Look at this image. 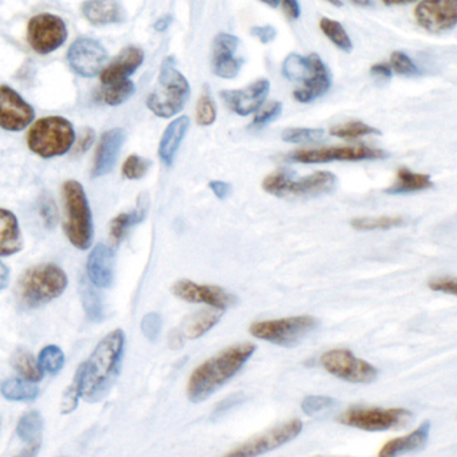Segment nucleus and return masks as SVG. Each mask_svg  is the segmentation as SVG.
<instances>
[{
	"label": "nucleus",
	"instance_id": "obj_55",
	"mask_svg": "<svg viewBox=\"0 0 457 457\" xmlns=\"http://www.w3.org/2000/svg\"><path fill=\"white\" fill-rule=\"evenodd\" d=\"M371 74L377 75V77L385 78V80H391L393 75V70L389 65L377 64L374 65L370 69Z\"/></svg>",
	"mask_w": 457,
	"mask_h": 457
},
{
	"label": "nucleus",
	"instance_id": "obj_14",
	"mask_svg": "<svg viewBox=\"0 0 457 457\" xmlns=\"http://www.w3.org/2000/svg\"><path fill=\"white\" fill-rule=\"evenodd\" d=\"M303 423L300 419L280 424L279 427L267 430L263 435L256 436L247 443L241 444L233 451L228 452V457H253L267 453L272 449L279 448L294 440L302 432Z\"/></svg>",
	"mask_w": 457,
	"mask_h": 457
},
{
	"label": "nucleus",
	"instance_id": "obj_20",
	"mask_svg": "<svg viewBox=\"0 0 457 457\" xmlns=\"http://www.w3.org/2000/svg\"><path fill=\"white\" fill-rule=\"evenodd\" d=\"M239 46L238 36L222 33L214 42V72L225 80H233L240 72V61L233 57Z\"/></svg>",
	"mask_w": 457,
	"mask_h": 457
},
{
	"label": "nucleus",
	"instance_id": "obj_21",
	"mask_svg": "<svg viewBox=\"0 0 457 457\" xmlns=\"http://www.w3.org/2000/svg\"><path fill=\"white\" fill-rule=\"evenodd\" d=\"M125 140H126V133L124 129H111L103 133L95 153V168H93L95 178H100L113 170Z\"/></svg>",
	"mask_w": 457,
	"mask_h": 457
},
{
	"label": "nucleus",
	"instance_id": "obj_58",
	"mask_svg": "<svg viewBox=\"0 0 457 457\" xmlns=\"http://www.w3.org/2000/svg\"><path fill=\"white\" fill-rule=\"evenodd\" d=\"M386 6H400V4H409L415 2V0H383Z\"/></svg>",
	"mask_w": 457,
	"mask_h": 457
},
{
	"label": "nucleus",
	"instance_id": "obj_4",
	"mask_svg": "<svg viewBox=\"0 0 457 457\" xmlns=\"http://www.w3.org/2000/svg\"><path fill=\"white\" fill-rule=\"evenodd\" d=\"M189 95L188 80L176 69L175 58L168 57L161 65L157 85L148 97V108L161 118H171L183 110Z\"/></svg>",
	"mask_w": 457,
	"mask_h": 457
},
{
	"label": "nucleus",
	"instance_id": "obj_28",
	"mask_svg": "<svg viewBox=\"0 0 457 457\" xmlns=\"http://www.w3.org/2000/svg\"><path fill=\"white\" fill-rule=\"evenodd\" d=\"M222 316L223 311L214 308L212 310L209 308V310L197 311L184 322L180 336L188 339H200L219 324Z\"/></svg>",
	"mask_w": 457,
	"mask_h": 457
},
{
	"label": "nucleus",
	"instance_id": "obj_25",
	"mask_svg": "<svg viewBox=\"0 0 457 457\" xmlns=\"http://www.w3.org/2000/svg\"><path fill=\"white\" fill-rule=\"evenodd\" d=\"M189 118L187 116L179 117L173 119L165 132H164L163 139H161L160 147H158V155H160L161 161L165 165H172L175 161L176 155H178L179 148L188 132Z\"/></svg>",
	"mask_w": 457,
	"mask_h": 457
},
{
	"label": "nucleus",
	"instance_id": "obj_36",
	"mask_svg": "<svg viewBox=\"0 0 457 457\" xmlns=\"http://www.w3.org/2000/svg\"><path fill=\"white\" fill-rule=\"evenodd\" d=\"M330 134L339 137V139L355 140L363 136H370V134L380 136L381 132L373 128L370 125L363 124V122L352 121L334 126V128L330 129Z\"/></svg>",
	"mask_w": 457,
	"mask_h": 457
},
{
	"label": "nucleus",
	"instance_id": "obj_3",
	"mask_svg": "<svg viewBox=\"0 0 457 457\" xmlns=\"http://www.w3.org/2000/svg\"><path fill=\"white\" fill-rule=\"evenodd\" d=\"M282 72L291 82L302 83L303 87L294 92L295 100L302 103H313L331 88V74L316 54H290L283 62Z\"/></svg>",
	"mask_w": 457,
	"mask_h": 457
},
{
	"label": "nucleus",
	"instance_id": "obj_53",
	"mask_svg": "<svg viewBox=\"0 0 457 457\" xmlns=\"http://www.w3.org/2000/svg\"><path fill=\"white\" fill-rule=\"evenodd\" d=\"M95 134L93 129H87V131H83V133L80 134V141L77 144V152L78 153H85L88 149H90L93 142H95Z\"/></svg>",
	"mask_w": 457,
	"mask_h": 457
},
{
	"label": "nucleus",
	"instance_id": "obj_61",
	"mask_svg": "<svg viewBox=\"0 0 457 457\" xmlns=\"http://www.w3.org/2000/svg\"><path fill=\"white\" fill-rule=\"evenodd\" d=\"M324 2H329L330 4H332V6H336V7L344 6V4H342L341 0H324Z\"/></svg>",
	"mask_w": 457,
	"mask_h": 457
},
{
	"label": "nucleus",
	"instance_id": "obj_44",
	"mask_svg": "<svg viewBox=\"0 0 457 457\" xmlns=\"http://www.w3.org/2000/svg\"><path fill=\"white\" fill-rule=\"evenodd\" d=\"M391 64L397 74L405 75V77H415V75L422 74L415 62L402 51L392 53Z\"/></svg>",
	"mask_w": 457,
	"mask_h": 457
},
{
	"label": "nucleus",
	"instance_id": "obj_59",
	"mask_svg": "<svg viewBox=\"0 0 457 457\" xmlns=\"http://www.w3.org/2000/svg\"><path fill=\"white\" fill-rule=\"evenodd\" d=\"M353 4L361 7H368L371 4V0H353Z\"/></svg>",
	"mask_w": 457,
	"mask_h": 457
},
{
	"label": "nucleus",
	"instance_id": "obj_10",
	"mask_svg": "<svg viewBox=\"0 0 457 457\" xmlns=\"http://www.w3.org/2000/svg\"><path fill=\"white\" fill-rule=\"evenodd\" d=\"M413 413L404 407H352L342 413L339 423L366 432H383L407 424Z\"/></svg>",
	"mask_w": 457,
	"mask_h": 457
},
{
	"label": "nucleus",
	"instance_id": "obj_37",
	"mask_svg": "<svg viewBox=\"0 0 457 457\" xmlns=\"http://www.w3.org/2000/svg\"><path fill=\"white\" fill-rule=\"evenodd\" d=\"M145 212H147V209L144 207H140L134 209V211L129 212V214H122L117 217L111 222L110 227L111 238L114 239V241L121 240L128 232L129 228L134 227L140 222H142V219L145 217Z\"/></svg>",
	"mask_w": 457,
	"mask_h": 457
},
{
	"label": "nucleus",
	"instance_id": "obj_29",
	"mask_svg": "<svg viewBox=\"0 0 457 457\" xmlns=\"http://www.w3.org/2000/svg\"><path fill=\"white\" fill-rule=\"evenodd\" d=\"M433 181L430 175L415 173L407 168H401L397 172L396 183L385 189L389 194H412V192L425 191L432 188Z\"/></svg>",
	"mask_w": 457,
	"mask_h": 457
},
{
	"label": "nucleus",
	"instance_id": "obj_60",
	"mask_svg": "<svg viewBox=\"0 0 457 457\" xmlns=\"http://www.w3.org/2000/svg\"><path fill=\"white\" fill-rule=\"evenodd\" d=\"M264 4H269L270 7H278L279 0H261Z\"/></svg>",
	"mask_w": 457,
	"mask_h": 457
},
{
	"label": "nucleus",
	"instance_id": "obj_22",
	"mask_svg": "<svg viewBox=\"0 0 457 457\" xmlns=\"http://www.w3.org/2000/svg\"><path fill=\"white\" fill-rule=\"evenodd\" d=\"M144 62V51L136 46H131L122 50V53L103 70L101 80L103 85L121 82L128 80Z\"/></svg>",
	"mask_w": 457,
	"mask_h": 457
},
{
	"label": "nucleus",
	"instance_id": "obj_50",
	"mask_svg": "<svg viewBox=\"0 0 457 457\" xmlns=\"http://www.w3.org/2000/svg\"><path fill=\"white\" fill-rule=\"evenodd\" d=\"M251 35L258 38L263 45H269L277 38V30L270 25L255 26V27L251 28Z\"/></svg>",
	"mask_w": 457,
	"mask_h": 457
},
{
	"label": "nucleus",
	"instance_id": "obj_23",
	"mask_svg": "<svg viewBox=\"0 0 457 457\" xmlns=\"http://www.w3.org/2000/svg\"><path fill=\"white\" fill-rule=\"evenodd\" d=\"M114 267H116V259L110 247L103 243L98 244L88 261V272L93 285L101 288L111 286L114 279Z\"/></svg>",
	"mask_w": 457,
	"mask_h": 457
},
{
	"label": "nucleus",
	"instance_id": "obj_57",
	"mask_svg": "<svg viewBox=\"0 0 457 457\" xmlns=\"http://www.w3.org/2000/svg\"><path fill=\"white\" fill-rule=\"evenodd\" d=\"M172 23V17L171 15H165V17L160 18L157 22L155 23L156 31H165L166 28L170 27Z\"/></svg>",
	"mask_w": 457,
	"mask_h": 457
},
{
	"label": "nucleus",
	"instance_id": "obj_9",
	"mask_svg": "<svg viewBox=\"0 0 457 457\" xmlns=\"http://www.w3.org/2000/svg\"><path fill=\"white\" fill-rule=\"evenodd\" d=\"M316 316H297L259 321L249 326L251 336L282 347H294L316 329Z\"/></svg>",
	"mask_w": 457,
	"mask_h": 457
},
{
	"label": "nucleus",
	"instance_id": "obj_42",
	"mask_svg": "<svg viewBox=\"0 0 457 457\" xmlns=\"http://www.w3.org/2000/svg\"><path fill=\"white\" fill-rule=\"evenodd\" d=\"M150 164L152 163L147 158L140 157L137 155L131 156L125 161L124 166H122V173L126 179L139 180V179L144 178L145 173L150 168Z\"/></svg>",
	"mask_w": 457,
	"mask_h": 457
},
{
	"label": "nucleus",
	"instance_id": "obj_46",
	"mask_svg": "<svg viewBox=\"0 0 457 457\" xmlns=\"http://www.w3.org/2000/svg\"><path fill=\"white\" fill-rule=\"evenodd\" d=\"M282 109L283 106L280 103H271L270 105L264 106V108L256 114L253 124H251V128H262L264 125L274 121V119H277L278 117L282 114Z\"/></svg>",
	"mask_w": 457,
	"mask_h": 457
},
{
	"label": "nucleus",
	"instance_id": "obj_31",
	"mask_svg": "<svg viewBox=\"0 0 457 457\" xmlns=\"http://www.w3.org/2000/svg\"><path fill=\"white\" fill-rule=\"evenodd\" d=\"M38 393V386L28 380L10 378L2 384V394L10 401H31L36 399Z\"/></svg>",
	"mask_w": 457,
	"mask_h": 457
},
{
	"label": "nucleus",
	"instance_id": "obj_6",
	"mask_svg": "<svg viewBox=\"0 0 457 457\" xmlns=\"http://www.w3.org/2000/svg\"><path fill=\"white\" fill-rule=\"evenodd\" d=\"M75 132L69 119L59 116L38 119L28 132L27 144L31 152L43 158L58 157L72 149Z\"/></svg>",
	"mask_w": 457,
	"mask_h": 457
},
{
	"label": "nucleus",
	"instance_id": "obj_32",
	"mask_svg": "<svg viewBox=\"0 0 457 457\" xmlns=\"http://www.w3.org/2000/svg\"><path fill=\"white\" fill-rule=\"evenodd\" d=\"M407 220L402 217H357L350 222L353 230L362 231H386L391 228L402 227Z\"/></svg>",
	"mask_w": 457,
	"mask_h": 457
},
{
	"label": "nucleus",
	"instance_id": "obj_19",
	"mask_svg": "<svg viewBox=\"0 0 457 457\" xmlns=\"http://www.w3.org/2000/svg\"><path fill=\"white\" fill-rule=\"evenodd\" d=\"M269 80H256L253 85H249L244 90H225L220 93L225 98L231 110L235 111L239 116L246 117L255 113L263 106L264 101L269 97L270 93Z\"/></svg>",
	"mask_w": 457,
	"mask_h": 457
},
{
	"label": "nucleus",
	"instance_id": "obj_49",
	"mask_svg": "<svg viewBox=\"0 0 457 457\" xmlns=\"http://www.w3.org/2000/svg\"><path fill=\"white\" fill-rule=\"evenodd\" d=\"M80 397V383L77 377L74 378V383L70 385V388L65 392L64 400H62V413H70L77 407L78 399Z\"/></svg>",
	"mask_w": 457,
	"mask_h": 457
},
{
	"label": "nucleus",
	"instance_id": "obj_43",
	"mask_svg": "<svg viewBox=\"0 0 457 457\" xmlns=\"http://www.w3.org/2000/svg\"><path fill=\"white\" fill-rule=\"evenodd\" d=\"M339 405L336 399L329 396H308L302 401V410L305 415H316L318 413L324 412V410L332 409Z\"/></svg>",
	"mask_w": 457,
	"mask_h": 457
},
{
	"label": "nucleus",
	"instance_id": "obj_8",
	"mask_svg": "<svg viewBox=\"0 0 457 457\" xmlns=\"http://www.w3.org/2000/svg\"><path fill=\"white\" fill-rule=\"evenodd\" d=\"M65 207H66V233L72 246L88 249L93 241V219L89 202L78 181H66L64 186Z\"/></svg>",
	"mask_w": 457,
	"mask_h": 457
},
{
	"label": "nucleus",
	"instance_id": "obj_16",
	"mask_svg": "<svg viewBox=\"0 0 457 457\" xmlns=\"http://www.w3.org/2000/svg\"><path fill=\"white\" fill-rule=\"evenodd\" d=\"M108 53L100 42L92 38H80L72 42L67 51V62L72 72L80 77L93 78L103 69Z\"/></svg>",
	"mask_w": 457,
	"mask_h": 457
},
{
	"label": "nucleus",
	"instance_id": "obj_30",
	"mask_svg": "<svg viewBox=\"0 0 457 457\" xmlns=\"http://www.w3.org/2000/svg\"><path fill=\"white\" fill-rule=\"evenodd\" d=\"M42 430H43V420L38 412L26 413L18 423V436L31 448H39L41 446Z\"/></svg>",
	"mask_w": 457,
	"mask_h": 457
},
{
	"label": "nucleus",
	"instance_id": "obj_52",
	"mask_svg": "<svg viewBox=\"0 0 457 457\" xmlns=\"http://www.w3.org/2000/svg\"><path fill=\"white\" fill-rule=\"evenodd\" d=\"M211 191L214 192L215 196L219 200H225L231 194H232V187L225 181L214 180L208 184Z\"/></svg>",
	"mask_w": 457,
	"mask_h": 457
},
{
	"label": "nucleus",
	"instance_id": "obj_7",
	"mask_svg": "<svg viewBox=\"0 0 457 457\" xmlns=\"http://www.w3.org/2000/svg\"><path fill=\"white\" fill-rule=\"evenodd\" d=\"M262 187L267 194L280 199H311L331 194L337 187V176L321 171L300 180H293L287 173L278 172L267 176Z\"/></svg>",
	"mask_w": 457,
	"mask_h": 457
},
{
	"label": "nucleus",
	"instance_id": "obj_5",
	"mask_svg": "<svg viewBox=\"0 0 457 457\" xmlns=\"http://www.w3.org/2000/svg\"><path fill=\"white\" fill-rule=\"evenodd\" d=\"M66 287L64 270L56 264H41L23 275L18 285V297L26 308H39L58 298Z\"/></svg>",
	"mask_w": 457,
	"mask_h": 457
},
{
	"label": "nucleus",
	"instance_id": "obj_38",
	"mask_svg": "<svg viewBox=\"0 0 457 457\" xmlns=\"http://www.w3.org/2000/svg\"><path fill=\"white\" fill-rule=\"evenodd\" d=\"M12 362H14L18 373L25 380L31 381V383L42 380L41 368H39L38 363L35 362L30 353L26 352V350H19V352L15 353Z\"/></svg>",
	"mask_w": 457,
	"mask_h": 457
},
{
	"label": "nucleus",
	"instance_id": "obj_17",
	"mask_svg": "<svg viewBox=\"0 0 457 457\" xmlns=\"http://www.w3.org/2000/svg\"><path fill=\"white\" fill-rule=\"evenodd\" d=\"M415 18L430 33H448L456 27L457 0H423L415 7Z\"/></svg>",
	"mask_w": 457,
	"mask_h": 457
},
{
	"label": "nucleus",
	"instance_id": "obj_26",
	"mask_svg": "<svg viewBox=\"0 0 457 457\" xmlns=\"http://www.w3.org/2000/svg\"><path fill=\"white\" fill-rule=\"evenodd\" d=\"M82 12L92 25L105 26L124 20L125 12L118 0H87Z\"/></svg>",
	"mask_w": 457,
	"mask_h": 457
},
{
	"label": "nucleus",
	"instance_id": "obj_41",
	"mask_svg": "<svg viewBox=\"0 0 457 457\" xmlns=\"http://www.w3.org/2000/svg\"><path fill=\"white\" fill-rule=\"evenodd\" d=\"M217 110L211 95L205 90L197 103L196 121L202 126H211L217 121Z\"/></svg>",
	"mask_w": 457,
	"mask_h": 457
},
{
	"label": "nucleus",
	"instance_id": "obj_56",
	"mask_svg": "<svg viewBox=\"0 0 457 457\" xmlns=\"http://www.w3.org/2000/svg\"><path fill=\"white\" fill-rule=\"evenodd\" d=\"M10 280V272L9 269L4 266L2 262H0V290H4V288L7 287Z\"/></svg>",
	"mask_w": 457,
	"mask_h": 457
},
{
	"label": "nucleus",
	"instance_id": "obj_45",
	"mask_svg": "<svg viewBox=\"0 0 457 457\" xmlns=\"http://www.w3.org/2000/svg\"><path fill=\"white\" fill-rule=\"evenodd\" d=\"M141 330L149 341L156 342L163 330V319L157 313H149L142 318Z\"/></svg>",
	"mask_w": 457,
	"mask_h": 457
},
{
	"label": "nucleus",
	"instance_id": "obj_18",
	"mask_svg": "<svg viewBox=\"0 0 457 457\" xmlns=\"http://www.w3.org/2000/svg\"><path fill=\"white\" fill-rule=\"evenodd\" d=\"M35 118V111L11 88L0 87V128L7 132H20Z\"/></svg>",
	"mask_w": 457,
	"mask_h": 457
},
{
	"label": "nucleus",
	"instance_id": "obj_40",
	"mask_svg": "<svg viewBox=\"0 0 457 457\" xmlns=\"http://www.w3.org/2000/svg\"><path fill=\"white\" fill-rule=\"evenodd\" d=\"M324 137V129L293 128L286 129L282 133L283 141L290 144L321 141Z\"/></svg>",
	"mask_w": 457,
	"mask_h": 457
},
{
	"label": "nucleus",
	"instance_id": "obj_35",
	"mask_svg": "<svg viewBox=\"0 0 457 457\" xmlns=\"http://www.w3.org/2000/svg\"><path fill=\"white\" fill-rule=\"evenodd\" d=\"M80 297H82L83 308L89 319L95 322L101 321L103 318V300L95 287L85 280L80 283Z\"/></svg>",
	"mask_w": 457,
	"mask_h": 457
},
{
	"label": "nucleus",
	"instance_id": "obj_48",
	"mask_svg": "<svg viewBox=\"0 0 457 457\" xmlns=\"http://www.w3.org/2000/svg\"><path fill=\"white\" fill-rule=\"evenodd\" d=\"M428 286H430V290L438 291V293H443V294L453 295V297L456 295L457 282L454 278H433V279L430 280Z\"/></svg>",
	"mask_w": 457,
	"mask_h": 457
},
{
	"label": "nucleus",
	"instance_id": "obj_34",
	"mask_svg": "<svg viewBox=\"0 0 457 457\" xmlns=\"http://www.w3.org/2000/svg\"><path fill=\"white\" fill-rule=\"evenodd\" d=\"M136 92V87L131 80H121V82L111 83V85H105L103 92H101V98L106 105L118 106L128 101L132 95Z\"/></svg>",
	"mask_w": 457,
	"mask_h": 457
},
{
	"label": "nucleus",
	"instance_id": "obj_1",
	"mask_svg": "<svg viewBox=\"0 0 457 457\" xmlns=\"http://www.w3.org/2000/svg\"><path fill=\"white\" fill-rule=\"evenodd\" d=\"M125 336L114 330L95 347L89 360L78 369L80 397L89 402L103 400L117 380L124 354Z\"/></svg>",
	"mask_w": 457,
	"mask_h": 457
},
{
	"label": "nucleus",
	"instance_id": "obj_24",
	"mask_svg": "<svg viewBox=\"0 0 457 457\" xmlns=\"http://www.w3.org/2000/svg\"><path fill=\"white\" fill-rule=\"evenodd\" d=\"M430 423L425 422L417 430L410 432L409 435L402 438H392L381 448L378 456L396 457L400 454L410 453V452L420 451L424 448L430 440Z\"/></svg>",
	"mask_w": 457,
	"mask_h": 457
},
{
	"label": "nucleus",
	"instance_id": "obj_2",
	"mask_svg": "<svg viewBox=\"0 0 457 457\" xmlns=\"http://www.w3.org/2000/svg\"><path fill=\"white\" fill-rule=\"evenodd\" d=\"M256 345L244 342L223 350L219 354L202 362L189 377L187 394L194 404L205 401L219 391L227 381L239 373L247 361L253 357Z\"/></svg>",
	"mask_w": 457,
	"mask_h": 457
},
{
	"label": "nucleus",
	"instance_id": "obj_54",
	"mask_svg": "<svg viewBox=\"0 0 457 457\" xmlns=\"http://www.w3.org/2000/svg\"><path fill=\"white\" fill-rule=\"evenodd\" d=\"M280 4H283L286 14L291 18V19H298L301 17V6L298 4V0H279Z\"/></svg>",
	"mask_w": 457,
	"mask_h": 457
},
{
	"label": "nucleus",
	"instance_id": "obj_12",
	"mask_svg": "<svg viewBox=\"0 0 457 457\" xmlns=\"http://www.w3.org/2000/svg\"><path fill=\"white\" fill-rule=\"evenodd\" d=\"M389 157L385 150L357 145V147H330L301 149L286 156V160L300 164H324L331 161L383 160Z\"/></svg>",
	"mask_w": 457,
	"mask_h": 457
},
{
	"label": "nucleus",
	"instance_id": "obj_33",
	"mask_svg": "<svg viewBox=\"0 0 457 457\" xmlns=\"http://www.w3.org/2000/svg\"><path fill=\"white\" fill-rule=\"evenodd\" d=\"M319 27H321L322 33L330 39V41L341 49L345 53H350L353 50V42L350 36L347 35V30L341 23L337 20L330 19V18H322L319 22Z\"/></svg>",
	"mask_w": 457,
	"mask_h": 457
},
{
	"label": "nucleus",
	"instance_id": "obj_11",
	"mask_svg": "<svg viewBox=\"0 0 457 457\" xmlns=\"http://www.w3.org/2000/svg\"><path fill=\"white\" fill-rule=\"evenodd\" d=\"M321 365L334 377L352 384H370L377 380L378 370L368 361L355 357L350 350L332 349L321 355Z\"/></svg>",
	"mask_w": 457,
	"mask_h": 457
},
{
	"label": "nucleus",
	"instance_id": "obj_15",
	"mask_svg": "<svg viewBox=\"0 0 457 457\" xmlns=\"http://www.w3.org/2000/svg\"><path fill=\"white\" fill-rule=\"evenodd\" d=\"M172 293L186 302L202 303L222 311L238 303V298L235 295L219 286L199 285L188 279L176 282L172 286Z\"/></svg>",
	"mask_w": 457,
	"mask_h": 457
},
{
	"label": "nucleus",
	"instance_id": "obj_13",
	"mask_svg": "<svg viewBox=\"0 0 457 457\" xmlns=\"http://www.w3.org/2000/svg\"><path fill=\"white\" fill-rule=\"evenodd\" d=\"M27 39L31 49L35 53L48 56V54L58 50L66 42V23L57 15H36L28 22Z\"/></svg>",
	"mask_w": 457,
	"mask_h": 457
},
{
	"label": "nucleus",
	"instance_id": "obj_27",
	"mask_svg": "<svg viewBox=\"0 0 457 457\" xmlns=\"http://www.w3.org/2000/svg\"><path fill=\"white\" fill-rule=\"evenodd\" d=\"M23 247L19 225L12 212L0 208V256L19 253Z\"/></svg>",
	"mask_w": 457,
	"mask_h": 457
},
{
	"label": "nucleus",
	"instance_id": "obj_47",
	"mask_svg": "<svg viewBox=\"0 0 457 457\" xmlns=\"http://www.w3.org/2000/svg\"><path fill=\"white\" fill-rule=\"evenodd\" d=\"M243 401L244 394L241 393V392H238V393L227 397V399L223 400L222 402H219V404L217 405L214 413H212V419H220L222 415H227L230 410H232L233 407H238V405H240Z\"/></svg>",
	"mask_w": 457,
	"mask_h": 457
},
{
	"label": "nucleus",
	"instance_id": "obj_51",
	"mask_svg": "<svg viewBox=\"0 0 457 457\" xmlns=\"http://www.w3.org/2000/svg\"><path fill=\"white\" fill-rule=\"evenodd\" d=\"M39 209H41L42 217L45 220V225L48 227H53L57 223V207L51 199L42 200Z\"/></svg>",
	"mask_w": 457,
	"mask_h": 457
},
{
	"label": "nucleus",
	"instance_id": "obj_39",
	"mask_svg": "<svg viewBox=\"0 0 457 457\" xmlns=\"http://www.w3.org/2000/svg\"><path fill=\"white\" fill-rule=\"evenodd\" d=\"M65 355L58 347H46L42 349L39 354V368L42 371H46L49 374H57L62 368H64Z\"/></svg>",
	"mask_w": 457,
	"mask_h": 457
}]
</instances>
